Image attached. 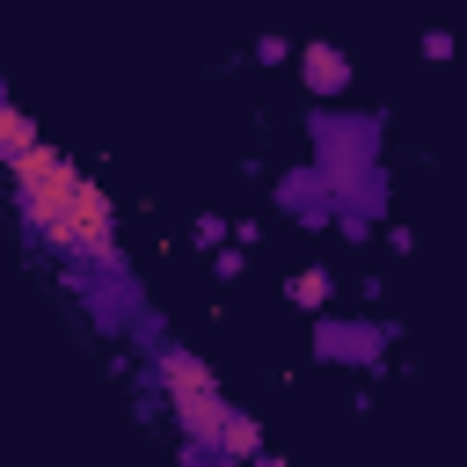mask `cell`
Here are the masks:
<instances>
[{
	"mask_svg": "<svg viewBox=\"0 0 467 467\" xmlns=\"http://www.w3.org/2000/svg\"><path fill=\"white\" fill-rule=\"evenodd\" d=\"M0 175L15 182V204H22L29 234H36L44 248L73 255V212H80V190H88V175H80V168H73L58 146H29V153H22V161H7Z\"/></svg>",
	"mask_w": 467,
	"mask_h": 467,
	"instance_id": "obj_1",
	"label": "cell"
},
{
	"mask_svg": "<svg viewBox=\"0 0 467 467\" xmlns=\"http://www.w3.org/2000/svg\"><path fill=\"white\" fill-rule=\"evenodd\" d=\"M153 379L168 387V401H175V423H182L190 452H212V445H219V423H226V394H219L212 365H204L197 350L168 343V350H153Z\"/></svg>",
	"mask_w": 467,
	"mask_h": 467,
	"instance_id": "obj_2",
	"label": "cell"
},
{
	"mask_svg": "<svg viewBox=\"0 0 467 467\" xmlns=\"http://www.w3.org/2000/svg\"><path fill=\"white\" fill-rule=\"evenodd\" d=\"M314 343H321V358H336V365H372L379 343H387V328H372V321H321Z\"/></svg>",
	"mask_w": 467,
	"mask_h": 467,
	"instance_id": "obj_3",
	"label": "cell"
},
{
	"mask_svg": "<svg viewBox=\"0 0 467 467\" xmlns=\"http://www.w3.org/2000/svg\"><path fill=\"white\" fill-rule=\"evenodd\" d=\"M190 460H212V467H248V460H263V423H255L248 409H226L219 445H212V452H190Z\"/></svg>",
	"mask_w": 467,
	"mask_h": 467,
	"instance_id": "obj_4",
	"label": "cell"
},
{
	"mask_svg": "<svg viewBox=\"0 0 467 467\" xmlns=\"http://www.w3.org/2000/svg\"><path fill=\"white\" fill-rule=\"evenodd\" d=\"M299 80H306L314 95H343V88H350V58H343L336 44H306V58H299Z\"/></svg>",
	"mask_w": 467,
	"mask_h": 467,
	"instance_id": "obj_5",
	"label": "cell"
},
{
	"mask_svg": "<svg viewBox=\"0 0 467 467\" xmlns=\"http://www.w3.org/2000/svg\"><path fill=\"white\" fill-rule=\"evenodd\" d=\"M29 146H44V139H36V124H29L15 102H0V168H7V161H22Z\"/></svg>",
	"mask_w": 467,
	"mask_h": 467,
	"instance_id": "obj_6",
	"label": "cell"
},
{
	"mask_svg": "<svg viewBox=\"0 0 467 467\" xmlns=\"http://www.w3.org/2000/svg\"><path fill=\"white\" fill-rule=\"evenodd\" d=\"M292 299H299V306H321V299H328V270H299V277H292Z\"/></svg>",
	"mask_w": 467,
	"mask_h": 467,
	"instance_id": "obj_7",
	"label": "cell"
},
{
	"mask_svg": "<svg viewBox=\"0 0 467 467\" xmlns=\"http://www.w3.org/2000/svg\"><path fill=\"white\" fill-rule=\"evenodd\" d=\"M248 467H285V460H270V452H263V460H248Z\"/></svg>",
	"mask_w": 467,
	"mask_h": 467,
	"instance_id": "obj_8",
	"label": "cell"
},
{
	"mask_svg": "<svg viewBox=\"0 0 467 467\" xmlns=\"http://www.w3.org/2000/svg\"><path fill=\"white\" fill-rule=\"evenodd\" d=\"M0 102H7V88H0Z\"/></svg>",
	"mask_w": 467,
	"mask_h": 467,
	"instance_id": "obj_9",
	"label": "cell"
}]
</instances>
